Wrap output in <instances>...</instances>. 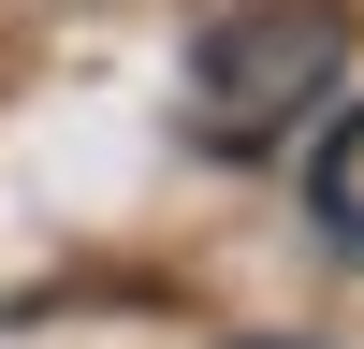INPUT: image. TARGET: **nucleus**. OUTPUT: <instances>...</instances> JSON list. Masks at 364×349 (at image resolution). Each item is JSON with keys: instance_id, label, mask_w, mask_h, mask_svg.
<instances>
[{"instance_id": "nucleus-3", "label": "nucleus", "mask_w": 364, "mask_h": 349, "mask_svg": "<svg viewBox=\"0 0 364 349\" xmlns=\"http://www.w3.org/2000/svg\"><path fill=\"white\" fill-rule=\"evenodd\" d=\"M248 349H306V335H248Z\"/></svg>"}, {"instance_id": "nucleus-1", "label": "nucleus", "mask_w": 364, "mask_h": 349, "mask_svg": "<svg viewBox=\"0 0 364 349\" xmlns=\"http://www.w3.org/2000/svg\"><path fill=\"white\" fill-rule=\"evenodd\" d=\"M336 73H350V0H233L190 44V145L204 160H277Z\"/></svg>"}, {"instance_id": "nucleus-2", "label": "nucleus", "mask_w": 364, "mask_h": 349, "mask_svg": "<svg viewBox=\"0 0 364 349\" xmlns=\"http://www.w3.org/2000/svg\"><path fill=\"white\" fill-rule=\"evenodd\" d=\"M306 218L336 233V248L364 262V102L336 116V131H321V160H306Z\"/></svg>"}]
</instances>
